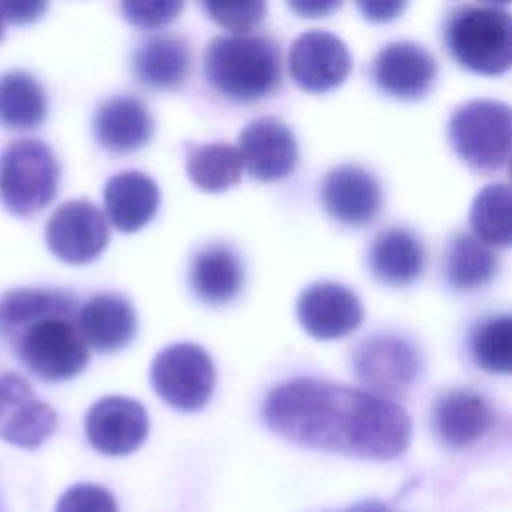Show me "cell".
<instances>
[{
    "instance_id": "9c48e42d",
    "label": "cell",
    "mask_w": 512,
    "mask_h": 512,
    "mask_svg": "<svg viewBox=\"0 0 512 512\" xmlns=\"http://www.w3.org/2000/svg\"><path fill=\"white\" fill-rule=\"evenodd\" d=\"M350 68L352 58L346 44L326 30L304 32L288 52V72L304 92L324 94L338 88L348 78Z\"/></svg>"
},
{
    "instance_id": "5b68a950",
    "label": "cell",
    "mask_w": 512,
    "mask_h": 512,
    "mask_svg": "<svg viewBox=\"0 0 512 512\" xmlns=\"http://www.w3.org/2000/svg\"><path fill=\"white\" fill-rule=\"evenodd\" d=\"M60 182L54 152L40 140H16L0 154V200L16 216H30L48 206Z\"/></svg>"
},
{
    "instance_id": "5bb4252c",
    "label": "cell",
    "mask_w": 512,
    "mask_h": 512,
    "mask_svg": "<svg viewBox=\"0 0 512 512\" xmlns=\"http://www.w3.org/2000/svg\"><path fill=\"white\" fill-rule=\"evenodd\" d=\"M302 328L318 340H336L354 332L364 310L358 296L336 282H316L308 286L296 304Z\"/></svg>"
},
{
    "instance_id": "2e32d148",
    "label": "cell",
    "mask_w": 512,
    "mask_h": 512,
    "mask_svg": "<svg viewBox=\"0 0 512 512\" xmlns=\"http://www.w3.org/2000/svg\"><path fill=\"white\" fill-rule=\"evenodd\" d=\"M372 80L388 96L418 100L436 80V62L416 42H390L372 62Z\"/></svg>"
},
{
    "instance_id": "7c38bea8",
    "label": "cell",
    "mask_w": 512,
    "mask_h": 512,
    "mask_svg": "<svg viewBox=\"0 0 512 512\" xmlns=\"http://www.w3.org/2000/svg\"><path fill=\"white\" fill-rule=\"evenodd\" d=\"M244 170L260 182L290 176L298 164V144L292 130L278 118H258L238 136Z\"/></svg>"
},
{
    "instance_id": "603a6c76",
    "label": "cell",
    "mask_w": 512,
    "mask_h": 512,
    "mask_svg": "<svg viewBox=\"0 0 512 512\" xmlns=\"http://www.w3.org/2000/svg\"><path fill=\"white\" fill-rule=\"evenodd\" d=\"M424 268V248L406 228H388L370 246L372 274L390 286L414 282Z\"/></svg>"
},
{
    "instance_id": "1f68e13d",
    "label": "cell",
    "mask_w": 512,
    "mask_h": 512,
    "mask_svg": "<svg viewBox=\"0 0 512 512\" xmlns=\"http://www.w3.org/2000/svg\"><path fill=\"white\" fill-rule=\"evenodd\" d=\"M54 512H118V506L106 488L76 484L58 498Z\"/></svg>"
},
{
    "instance_id": "30bf717a",
    "label": "cell",
    "mask_w": 512,
    "mask_h": 512,
    "mask_svg": "<svg viewBox=\"0 0 512 512\" xmlns=\"http://www.w3.org/2000/svg\"><path fill=\"white\" fill-rule=\"evenodd\" d=\"M110 238L104 214L88 200H70L56 208L46 224L50 252L68 264H86L102 254Z\"/></svg>"
},
{
    "instance_id": "7a4b0ae2",
    "label": "cell",
    "mask_w": 512,
    "mask_h": 512,
    "mask_svg": "<svg viewBox=\"0 0 512 512\" xmlns=\"http://www.w3.org/2000/svg\"><path fill=\"white\" fill-rule=\"evenodd\" d=\"M204 76L226 100L256 102L280 88L282 54L278 44L262 34L216 36L204 52Z\"/></svg>"
},
{
    "instance_id": "484cf974",
    "label": "cell",
    "mask_w": 512,
    "mask_h": 512,
    "mask_svg": "<svg viewBox=\"0 0 512 512\" xmlns=\"http://www.w3.org/2000/svg\"><path fill=\"white\" fill-rule=\"evenodd\" d=\"M56 312H76V302L70 294L58 290L20 288L0 300V330L6 338L14 336L26 324Z\"/></svg>"
},
{
    "instance_id": "83f0119b",
    "label": "cell",
    "mask_w": 512,
    "mask_h": 512,
    "mask_svg": "<svg viewBox=\"0 0 512 512\" xmlns=\"http://www.w3.org/2000/svg\"><path fill=\"white\" fill-rule=\"evenodd\" d=\"M474 234L492 246H512V188L506 184L484 186L470 208Z\"/></svg>"
},
{
    "instance_id": "cb8c5ba5",
    "label": "cell",
    "mask_w": 512,
    "mask_h": 512,
    "mask_svg": "<svg viewBox=\"0 0 512 512\" xmlns=\"http://www.w3.org/2000/svg\"><path fill=\"white\" fill-rule=\"evenodd\" d=\"M48 114V98L42 84L24 70L0 76V126L8 130H34Z\"/></svg>"
},
{
    "instance_id": "8d00e7d4",
    "label": "cell",
    "mask_w": 512,
    "mask_h": 512,
    "mask_svg": "<svg viewBox=\"0 0 512 512\" xmlns=\"http://www.w3.org/2000/svg\"><path fill=\"white\" fill-rule=\"evenodd\" d=\"M482 2H488V4H496V6H498V4H510L512 0H482Z\"/></svg>"
},
{
    "instance_id": "e575fe53",
    "label": "cell",
    "mask_w": 512,
    "mask_h": 512,
    "mask_svg": "<svg viewBox=\"0 0 512 512\" xmlns=\"http://www.w3.org/2000/svg\"><path fill=\"white\" fill-rule=\"evenodd\" d=\"M292 14L300 18H326L334 14L344 0H286Z\"/></svg>"
},
{
    "instance_id": "4316f807",
    "label": "cell",
    "mask_w": 512,
    "mask_h": 512,
    "mask_svg": "<svg viewBox=\"0 0 512 512\" xmlns=\"http://www.w3.org/2000/svg\"><path fill=\"white\" fill-rule=\"evenodd\" d=\"M498 262L484 240L472 234L452 238L446 260V278L458 290H472L492 280Z\"/></svg>"
},
{
    "instance_id": "ffe728a7",
    "label": "cell",
    "mask_w": 512,
    "mask_h": 512,
    "mask_svg": "<svg viewBox=\"0 0 512 512\" xmlns=\"http://www.w3.org/2000/svg\"><path fill=\"white\" fill-rule=\"evenodd\" d=\"M158 204V186L144 172H118L104 186L106 216L120 232L130 234L144 228L154 218Z\"/></svg>"
},
{
    "instance_id": "ac0fdd59",
    "label": "cell",
    "mask_w": 512,
    "mask_h": 512,
    "mask_svg": "<svg viewBox=\"0 0 512 512\" xmlns=\"http://www.w3.org/2000/svg\"><path fill=\"white\" fill-rule=\"evenodd\" d=\"M78 328L88 346L100 352L124 348L136 334V312L120 294H96L76 314Z\"/></svg>"
},
{
    "instance_id": "d6a6232c",
    "label": "cell",
    "mask_w": 512,
    "mask_h": 512,
    "mask_svg": "<svg viewBox=\"0 0 512 512\" xmlns=\"http://www.w3.org/2000/svg\"><path fill=\"white\" fill-rule=\"evenodd\" d=\"M50 0H0V14L6 22L24 26L40 20Z\"/></svg>"
},
{
    "instance_id": "7402d4cb",
    "label": "cell",
    "mask_w": 512,
    "mask_h": 512,
    "mask_svg": "<svg viewBox=\"0 0 512 512\" xmlns=\"http://www.w3.org/2000/svg\"><path fill=\"white\" fill-rule=\"evenodd\" d=\"M242 282V262L232 248L212 244L196 252L190 266V286L198 300L226 304L238 296Z\"/></svg>"
},
{
    "instance_id": "e0dca14e",
    "label": "cell",
    "mask_w": 512,
    "mask_h": 512,
    "mask_svg": "<svg viewBox=\"0 0 512 512\" xmlns=\"http://www.w3.org/2000/svg\"><path fill=\"white\" fill-rule=\"evenodd\" d=\"M92 132L104 150L130 154L150 142L154 120L142 100L134 96H112L98 106L92 118Z\"/></svg>"
},
{
    "instance_id": "d4e9b609",
    "label": "cell",
    "mask_w": 512,
    "mask_h": 512,
    "mask_svg": "<svg viewBox=\"0 0 512 512\" xmlns=\"http://www.w3.org/2000/svg\"><path fill=\"white\" fill-rule=\"evenodd\" d=\"M242 172V154L228 142L188 146L186 150V174L204 192H224L236 186Z\"/></svg>"
},
{
    "instance_id": "ba28073f",
    "label": "cell",
    "mask_w": 512,
    "mask_h": 512,
    "mask_svg": "<svg viewBox=\"0 0 512 512\" xmlns=\"http://www.w3.org/2000/svg\"><path fill=\"white\" fill-rule=\"evenodd\" d=\"M352 368L368 390L388 398L414 384L420 374V356L404 338L372 336L354 350Z\"/></svg>"
},
{
    "instance_id": "f546056e",
    "label": "cell",
    "mask_w": 512,
    "mask_h": 512,
    "mask_svg": "<svg viewBox=\"0 0 512 512\" xmlns=\"http://www.w3.org/2000/svg\"><path fill=\"white\" fill-rule=\"evenodd\" d=\"M198 4L212 22L234 34L254 30L268 8V0H198Z\"/></svg>"
},
{
    "instance_id": "8992f818",
    "label": "cell",
    "mask_w": 512,
    "mask_h": 512,
    "mask_svg": "<svg viewBox=\"0 0 512 512\" xmlns=\"http://www.w3.org/2000/svg\"><path fill=\"white\" fill-rule=\"evenodd\" d=\"M454 152L476 170L500 168L512 152V106L498 100H472L448 122Z\"/></svg>"
},
{
    "instance_id": "8fae6325",
    "label": "cell",
    "mask_w": 512,
    "mask_h": 512,
    "mask_svg": "<svg viewBox=\"0 0 512 512\" xmlns=\"http://www.w3.org/2000/svg\"><path fill=\"white\" fill-rule=\"evenodd\" d=\"M58 418L18 374L0 376V438L20 448H38L54 430Z\"/></svg>"
},
{
    "instance_id": "52a82bcc",
    "label": "cell",
    "mask_w": 512,
    "mask_h": 512,
    "mask_svg": "<svg viewBox=\"0 0 512 512\" xmlns=\"http://www.w3.org/2000/svg\"><path fill=\"white\" fill-rule=\"evenodd\" d=\"M216 372L210 356L196 344L180 342L160 350L150 366L156 394L176 410H200L214 388Z\"/></svg>"
},
{
    "instance_id": "6da1fadb",
    "label": "cell",
    "mask_w": 512,
    "mask_h": 512,
    "mask_svg": "<svg viewBox=\"0 0 512 512\" xmlns=\"http://www.w3.org/2000/svg\"><path fill=\"white\" fill-rule=\"evenodd\" d=\"M262 420L298 446L368 460L400 456L412 434L410 416L398 402L318 378H294L272 388Z\"/></svg>"
},
{
    "instance_id": "f35d334b",
    "label": "cell",
    "mask_w": 512,
    "mask_h": 512,
    "mask_svg": "<svg viewBox=\"0 0 512 512\" xmlns=\"http://www.w3.org/2000/svg\"><path fill=\"white\" fill-rule=\"evenodd\" d=\"M510 176H512V160H510Z\"/></svg>"
},
{
    "instance_id": "4dcf8cb0",
    "label": "cell",
    "mask_w": 512,
    "mask_h": 512,
    "mask_svg": "<svg viewBox=\"0 0 512 512\" xmlns=\"http://www.w3.org/2000/svg\"><path fill=\"white\" fill-rule=\"evenodd\" d=\"M186 0H120L122 16L142 30H156L174 22Z\"/></svg>"
},
{
    "instance_id": "ab89813d",
    "label": "cell",
    "mask_w": 512,
    "mask_h": 512,
    "mask_svg": "<svg viewBox=\"0 0 512 512\" xmlns=\"http://www.w3.org/2000/svg\"><path fill=\"white\" fill-rule=\"evenodd\" d=\"M0 512H4V510H2V500H0Z\"/></svg>"
},
{
    "instance_id": "d590c367",
    "label": "cell",
    "mask_w": 512,
    "mask_h": 512,
    "mask_svg": "<svg viewBox=\"0 0 512 512\" xmlns=\"http://www.w3.org/2000/svg\"><path fill=\"white\" fill-rule=\"evenodd\" d=\"M342 512H394V510L390 506L378 502V500H366V502L352 504L350 508H346Z\"/></svg>"
},
{
    "instance_id": "836d02e7",
    "label": "cell",
    "mask_w": 512,
    "mask_h": 512,
    "mask_svg": "<svg viewBox=\"0 0 512 512\" xmlns=\"http://www.w3.org/2000/svg\"><path fill=\"white\" fill-rule=\"evenodd\" d=\"M406 4L408 0H356L360 14L374 24H386L396 20L404 12Z\"/></svg>"
},
{
    "instance_id": "3957f363",
    "label": "cell",
    "mask_w": 512,
    "mask_h": 512,
    "mask_svg": "<svg viewBox=\"0 0 512 512\" xmlns=\"http://www.w3.org/2000/svg\"><path fill=\"white\" fill-rule=\"evenodd\" d=\"M444 44L462 68L504 74L512 68V14L496 6H460L446 18Z\"/></svg>"
},
{
    "instance_id": "4fadbf2b",
    "label": "cell",
    "mask_w": 512,
    "mask_h": 512,
    "mask_svg": "<svg viewBox=\"0 0 512 512\" xmlns=\"http://www.w3.org/2000/svg\"><path fill=\"white\" fill-rule=\"evenodd\" d=\"M88 442L106 456H124L140 448L148 436V414L132 398L106 396L86 414Z\"/></svg>"
},
{
    "instance_id": "9a60e30c",
    "label": "cell",
    "mask_w": 512,
    "mask_h": 512,
    "mask_svg": "<svg viewBox=\"0 0 512 512\" xmlns=\"http://www.w3.org/2000/svg\"><path fill=\"white\" fill-rule=\"evenodd\" d=\"M324 210L348 226L372 222L382 208V188L372 172L356 164H342L330 170L320 188Z\"/></svg>"
},
{
    "instance_id": "44dd1931",
    "label": "cell",
    "mask_w": 512,
    "mask_h": 512,
    "mask_svg": "<svg viewBox=\"0 0 512 512\" xmlns=\"http://www.w3.org/2000/svg\"><path fill=\"white\" fill-rule=\"evenodd\" d=\"M190 48L174 34H154L138 44L132 54L136 80L150 90H176L190 72Z\"/></svg>"
},
{
    "instance_id": "d6986e66",
    "label": "cell",
    "mask_w": 512,
    "mask_h": 512,
    "mask_svg": "<svg viewBox=\"0 0 512 512\" xmlns=\"http://www.w3.org/2000/svg\"><path fill=\"white\" fill-rule=\"evenodd\" d=\"M432 422L446 446L464 448L492 428L494 412L484 396L472 390H452L438 398Z\"/></svg>"
},
{
    "instance_id": "277c9868",
    "label": "cell",
    "mask_w": 512,
    "mask_h": 512,
    "mask_svg": "<svg viewBox=\"0 0 512 512\" xmlns=\"http://www.w3.org/2000/svg\"><path fill=\"white\" fill-rule=\"evenodd\" d=\"M74 314L56 312L42 316L8 338L22 364L40 380H68L86 368L88 342L78 322H74Z\"/></svg>"
},
{
    "instance_id": "74e56055",
    "label": "cell",
    "mask_w": 512,
    "mask_h": 512,
    "mask_svg": "<svg viewBox=\"0 0 512 512\" xmlns=\"http://www.w3.org/2000/svg\"><path fill=\"white\" fill-rule=\"evenodd\" d=\"M4 22H6V20H4V16L0 14V40H2V36H4Z\"/></svg>"
},
{
    "instance_id": "f1b7e54d",
    "label": "cell",
    "mask_w": 512,
    "mask_h": 512,
    "mask_svg": "<svg viewBox=\"0 0 512 512\" xmlns=\"http://www.w3.org/2000/svg\"><path fill=\"white\" fill-rule=\"evenodd\" d=\"M470 350L486 372L512 374V314L480 322L472 330Z\"/></svg>"
}]
</instances>
